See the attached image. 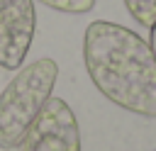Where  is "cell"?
<instances>
[{
  "label": "cell",
  "mask_w": 156,
  "mask_h": 151,
  "mask_svg": "<svg viewBox=\"0 0 156 151\" xmlns=\"http://www.w3.org/2000/svg\"><path fill=\"white\" fill-rule=\"evenodd\" d=\"M22 151H80V129L61 97H49L22 139Z\"/></svg>",
  "instance_id": "cell-3"
},
{
  "label": "cell",
  "mask_w": 156,
  "mask_h": 151,
  "mask_svg": "<svg viewBox=\"0 0 156 151\" xmlns=\"http://www.w3.org/2000/svg\"><path fill=\"white\" fill-rule=\"evenodd\" d=\"M83 61L93 85L117 107L156 117V56L132 29L95 19L83 37Z\"/></svg>",
  "instance_id": "cell-1"
},
{
  "label": "cell",
  "mask_w": 156,
  "mask_h": 151,
  "mask_svg": "<svg viewBox=\"0 0 156 151\" xmlns=\"http://www.w3.org/2000/svg\"><path fill=\"white\" fill-rule=\"evenodd\" d=\"M41 5L51 7V10H58V12H71V15H83V12H90L95 0H39Z\"/></svg>",
  "instance_id": "cell-6"
},
{
  "label": "cell",
  "mask_w": 156,
  "mask_h": 151,
  "mask_svg": "<svg viewBox=\"0 0 156 151\" xmlns=\"http://www.w3.org/2000/svg\"><path fill=\"white\" fill-rule=\"evenodd\" d=\"M58 78V66L54 58H37L10 78L0 93V146L15 149L22 144L24 134L39 117L41 107L51 97Z\"/></svg>",
  "instance_id": "cell-2"
},
{
  "label": "cell",
  "mask_w": 156,
  "mask_h": 151,
  "mask_svg": "<svg viewBox=\"0 0 156 151\" xmlns=\"http://www.w3.org/2000/svg\"><path fill=\"white\" fill-rule=\"evenodd\" d=\"M124 5L141 27L156 24V0H124Z\"/></svg>",
  "instance_id": "cell-5"
},
{
  "label": "cell",
  "mask_w": 156,
  "mask_h": 151,
  "mask_svg": "<svg viewBox=\"0 0 156 151\" xmlns=\"http://www.w3.org/2000/svg\"><path fill=\"white\" fill-rule=\"evenodd\" d=\"M149 46H151V51H154V56H156V24L151 27V39H149Z\"/></svg>",
  "instance_id": "cell-7"
},
{
  "label": "cell",
  "mask_w": 156,
  "mask_h": 151,
  "mask_svg": "<svg viewBox=\"0 0 156 151\" xmlns=\"http://www.w3.org/2000/svg\"><path fill=\"white\" fill-rule=\"evenodd\" d=\"M34 0H0V68L17 71L34 39Z\"/></svg>",
  "instance_id": "cell-4"
}]
</instances>
